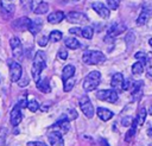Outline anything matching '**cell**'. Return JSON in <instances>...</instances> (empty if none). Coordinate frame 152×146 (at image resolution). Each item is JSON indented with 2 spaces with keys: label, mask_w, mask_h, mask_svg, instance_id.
Wrapping results in <instances>:
<instances>
[{
  "label": "cell",
  "mask_w": 152,
  "mask_h": 146,
  "mask_svg": "<svg viewBox=\"0 0 152 146\" xmlns=\"http://www.w3.org/2000/svg\"><path fill=\"white\" fill-rule=\"evenodd\" d=\"M45 65H46L45 53L43 51H37L34 55V58H33L32 68H31V75H32V78L34 82L40 80V74L45 69Z\"/></svg>",
  "instance_id": "1"
},
{
  "label": "cell",
  "mask_w": 152,
  "mask_h": 146,
  "mask_svg": "<svg viewBox=\"0 0 152 146\" xmlns=\"http://www.w3.org/2000/svg\"><path fill=\"white\" fill-rule=\"evenodd\" d=\"M82 61L87 64V65H95V64H101L106 61L104 55L101 51L97 50H88L83 53L82 56Z\"/></svg>",
  "instance_id": "2"
},
{
  "label": "cell",
  "mask_w": 152,
  "mask_h": 146,
  "mask_svg": "<svg viewBox=\"0 0 152 146\" xmlns=\"http://www.w3.org/2000/svg\"><path fill=\"white\" fill-rule=\"evenodd\" d=\"M100 81H101L100 71H90L83 80V89L86 91H93L95 90V88H97Z\"/></svg>",
  "instance_id": "3"
},
{
  "label": "cell",
  "mask_w": 152,
  "mask_h": 146,
  "mask_svg": "<svg viewBox=\"0 0 152 146\" xmlns=\"http://www.w3.org/2000/svg\"><path fill=\"white\" fill-rule=\"evenodd\" d=\"M78 103H80V108H81L82 113H83V114H84L87 118L91 119V118L94 116V113H95V110H94L93 103L90 102L89 97H88L87 95H83V96H81V99H80Z\"/></svg>",
  "instance_id": "4"
},
{
  "label": "cell",
  "mask_w": 152,
  "mask_h": 146,
  "mask_svg": "<svg viewBox=\"0 0 152 146\" xmlns=\"http://www.w3.org/2000/svg\"><path fill=\"white\" fill-rule=\"evenodd\" d=\"M96 97L101 101H106V102H109V103H115L119 99V95L114 89H104V90L97 91Z\"/></svg>",
  "instance_id": "5"
},
{
  "label": "cell",
  "mask_w": 152,
  "mask_h": 146,
  "mask_svg": "<svg viewBox=\"0 0 152 146\" xmlns=\"http://www.w3.org/2000/svg\"><path fill=\"white\" fill-rule=\"evenodd\" d=\"M10 65V78L12 82H18L21 78V74H23V68L19 63L14 62V61H10L8 62Z\"/></svg>",
  "instance_id": "6"
},
{
  "label": "cell",
  "mask_w": 152,
  "mask_h": 146,
  "mask_svg": "<svg viewBox=\"0 0 152 146\" xmlns=\"http://www.w3.org/2000/svg\"><path fill=\"white\" fill-rule=\"evenodd\" d=\"M64 18L71 24H86L89 20L88 17L81 12H69Z\"/></svg>",
  "instance_id": "7"
},
{
  "label": "cell",
  "mask_w": 152,
  "mask_h": 146,
  "mask_svg": "<svg viewBox=\"0 0 152 146\" xmlns=\"http://www.w3.org/2000/svg\"><path fill=\"white\" fill-rule=\"evenodd\" d=\"M21 104H20V102L19 103H17L13 108H12V110H11V114H10V120H11V123H12V126H18L20 122H21V119H23V114H21Z\"/></svg>",
  "instance_id": "8"
},
{
  "label": "cell",
  "mask_w": 152,
  "mask_h": 146,
  "mask_svg": "<svg viewBox=\"0 0 152 146\" xmlns=\"http://www.w3.org/2000/svg\"><path fill=\"white\" fill-rule=\"evenodd\" d=\"M69 122H70V121L68 120L66 116H62L59 120H57V121L50 127V129L56 128V131L61 132L62 134H65V133H68L69 129H70V125H69Z\"/></svg>",
  "instance_id": "9"
},
{
  "label": "cell",
  "mask_w": 152,
  "mask_h": 146,
  "mask_svg": "<svg viewBox=\"0 0 152 146\" xmlns=\"http://www.w3.org/2000/svg\"><path fill=\"white\" fill-rule=\"evenodd\" d=\"M10 45L12 49V53L15 58H21L23 56V45L18 37H12L10 39Z\"/></svg>",
  "instance_id": "10"
},
{
  "label": "cell",
  "mask_w": 152,
  "mask_h": 146,
  "mask_svg": "<svg viewBox=\"0 0 152 146\" xmlns=\"http://www.w3.org/2000/svg\"><path fill=\"white\" fill-rule=\"evenodd\" d=\"M48 139L51 146H64L63 134L58 131H51L48 133Z\"/></svg>",
  "instance_id": "11"
},
{
  "label": "cell",
  "mask_w": 152,
  "mask_h": 146,
  "mask_svg": "<svg viewBox=\"0 0 152 146\" xmlns=\"http://www.w3.org/2000/svg\"><path fill=\"white\" fill-rule=\"evenodd\" d=\"M93 9L103 19H108L109 18V8L107 6H104V4L100 2V1H95L91 4Z\"/></svg>",
  "instance_id": "12"
},
{
  "label": "cell",
  "mask_w": 152,
  "mask_h": 146,
  "mask_svg": "<svg viewBox=\"0 0 152 146\" xmlns=\"http://www.w3.org/2000/svg\"><path fill=\"white\" fill-rule=\"evenodd\" d=\"M124 75L120 74V72H116L113 75L112 77V81H110V85L112 88L118 93V91H121L122 90V84H124Z\"/></svg>",
  "instance_id": "13"
},
{
  "label": "cell",
  "mask_w": 152,
  "mask_h": 146,
  "mask_svg": "<svg viewBox=\"0 0 152 146\" xmlns=\"http://www.w3.org/2000/svg\"><path fill=\"white\" fill-rule=\"evenodd\" d=\"M126 30V26L124 25V24H113L108 30H107V36L108 37H116L118 34H120V33H122L124 31Z\"/></svg>",
  "instance_id": "14"
},
{
  "label": "cell",
  "mask_w": 152,
  "mask_h": 146,
  "mask_svg": "<svg viewBox=\"0 0 152 146\" xmlns=\"http://www.w3.org/2000/svg\"><path fill=\"white\" fill-rule=\"evenodd\" d=\"M30 23H31V19H30V18H27V17H21V18L17 19V20L13 23V27L17 28V30L23 31V30H26V28L28 27Z\"/></svg>",
  "instance_id": "15"
},
{
  "label": "cell",
  "mask_w": 152,
  "mask_h": 146,
  "mask_svg": "<svg viewBox=\"0 0 152 146\" xmlns=\"http://www.w3.org/2000/svg\"><path fill=\"white\" fill-rule=\"evenodd\" d=\"M42 25H43L42 19H40V18H37V19H34V20H31V23H30L27 30H28L33 36H36V34H38V32L42 30Z\"/></svg>",
  "instance_id": "16"
},
{
  "label": "cell",
  "mask_w": 152,
  "mask_h": 146,
  "mask_svg": "<svg viewBox=\"0 0 152 146\" xmlns=\"http://www.w3.org/2000/svg\"><path fill=\"white\" fill-rule=\"evenodd\" d=\"M96 114H97V116H99L102 121H108V120L112 119L113 115H114V113H113L112 110H109V109H107V108H103V107H99V108L96 109Z\"/></svg>",
  "instance_id": "17"
},
{
  "label": "cell",
  "mask_w": 152,
  "mask_h": 146,
  "mask_svg": "<svg viewBox=\"0 0 152 146\" xmlns=\"http://www.w3.org/2000/svg\"><path fill=\"white\" fill-rule=\"evenodd\" d=\"M64 13L62 11H55L48 15V21L50 24H58L64 19Z\"/></svg>",
  "instance_id": "18"
},
{
  "label": "cell",
  "mask_w": 152,
  "mask_h": 146,
  "mask_svg": "<svg viewBox=\"0 0 152 146\" xmlns=\"http://www.w3.org/2000/svg\"><path fill=\"white\" fill-rule=\"evenodd\" d=\"M1 12L6 18L11 17L14 12V5L7 2L6 0H1Z\"/></svg>",
  "instance_id": "19"
},
{
  "label": "cell",
  "mask_w": 152,
  "mask_h": 146,
  "mask_svg": "<svg viewBox=\"0 0 152 146\" xmlns=\"http://www.w3.org/2000/svg\"><path fill=\"white\" fill-rule=\"evenodd\" d=\"M142 81H137L134 83H132V97L134 100H138L141 95V90H142Z\"/></svg>",
  "instance_id": "20"
},
{
  "label": "cell",
  "mask_w": 152,
  "mask_h": 146,
  "mask_svg": "<svg viewBox=\"0 0 152 146\" xmlns=\"http://www.w3.org/2000/svg\"><path fill=\"white\" fill-rule=\"evenodd\" d=\"M150 15H151V9L147 8V7L142 8L141 13L139 14V17H138V19H137V24H138V25H144V24H146V21L148 20Z\"/></svg>",
  "instance_id": "21"
},
{
  "label": "cell",
  "mask_w": 152,
  "mask_h": 146,
  "mask_svg": "<svg viewBox=\"0 0 152 146\" xmlns=\"http://www.w3.org/2000/svg\"><path fill=\"white\" fill-rule=\"evenodd\" d=\"M74 75H75V66L72 64H68V65H65L63 68V71H62V78H63V81L72 77Z\"/></svg>",
  "instance_id": "22"
},
{
  "label": "cell",
  "mask_w": 152,
  "mask_h": 146,
  "mask_svg": "<svg viewBox=\"0 0 152 146\" xmlns=\"http://www.w3.org/2000/svg\"><path fill=\"white\" fill-rule=\"evenodd\" d=\"M36 84H37V88L40 91H43V93H50L51 91V88H50V84H49V80L48 78H44L42 81L38 80L36 82Z\"/></svg>",
  "instance_id": "23"
},
{
  "label": "cell",
  "mask_w": 152,
  "mask_h": 146,
  "mask_svg": "<svg viewBox=\"0 0 152 146\" xmlns=\"http://www.w3.org/2000/svg\"><path fill=\"white\" fill-rule=\"evenodd\" d=\"M64 45H65L66 47H69V49H72V50L81 47V43H80L76 38H74V37H69V38H66V39L64 40Z\"/></svg>",
  "instance_id": "24"
},
{
  "label": "cell",
  "mask_w": 152,
  "mask_h": 146,
  "mask_svg": "<svg viewBox=\"0 0 152 146\" xmlns=\"http://www.w3.org/2000/svg\"><path fill=\"white\" fill-rule=\"evenodd\" d=\"M48 11H49V4L45 2V1L39 2L37 5V7L33 9V12L36 14H45V13H48Z\"/></svg>",
  "instance_id": "25"
},
{
  "label": "cell",
  "mask_w": 152,
  "mask_h": 146,
  "mask_svg": "<svg viewBox=\"0 0 152 146\" xmlns=\"http://www.w3.org/2000/svg\"><path fill=\"white\" fill-rule=\"evenodd\" d=\"M144 70H145V64L144 63H141L139 61L135 62V63H133V65H132V72L134 75H140V74L144 72Z\"/></svg>",
  "instance_id": "26"
},
{
  "label": "cell",
  "mask_w": 152,
  "mask_h": 146,
  "mask_svg": "<svg viewBox=\"0 0 152 146\" xmlns=\"http://www.w3.org/2000/svg\"><path fill=\"white\" fill-rule=\"evenodd\" d=\"M94 34V30L91 26H84L81 28V36L86 39H91Z\"/></svg>",
  "instance_id": "27"
},
{
  "label": "cell",
  "mask_w": 152,
  "mask_h": 146,
  "mask_svg": "<svg viewBox=\"0 0 152 146\" xmlns=\"http://www.w3.org/2000/svg\"><path fill=\"white\" fill-rule=\"evenodd\" d=\"M146 115H147L146 109H145L144 107L140 108V109H139V113H138V116L135 118V121H137L138 126H141V125L144 123V121H145V119H146Z\"/></svg>",
  "instance_id": "28"
},
{
  "label": "cell",
  "mask_w": 152,
  "mask_h": 146,
  "mask_svg": "<svg viewBox=\"0 0 152 146\" xmlns=\"http://www.w3.org/2000/svg\"><path fill=\"white\" fill-rule=\"evenodd\" d=\"M133 125H132V128L126 133V137H125V139H126V141L128 142L134 135H135V132H137V127H138V123H137V121H135V119H133Z\"/></svg>",
  "instance_id": "29"
},
{
  "label": "cell",
  "mask_w": 152,
  "mask_h": 146,
  "mask_svg": "<svg viewBox=\"0 0 152 146\" xmlns=\"http://www.w3.org/2000/svg\"><path fill=\"white\" fill-rule=\"evenodd\" d=\"M63 82H64L63 90H64V91H70V90L74 88V85H75V83H76V80H75V77L72 76V77H70V78H68V80H65V81H63Z\"/></svg>",
  "instance_id": "30"
},
{
  "label": "cell",
  "mask_w": 152,
  "mask_h": 146,
  "mask_svg": "<svg viewBox=\"0 0 152 146\" xmlns=\"http://www.w3.org/2000/svg\"><path fill=\"white\" fill-rule=\"evenodd\" d=\"M61 39H62V32H61V31L53 30V31H51V33L49 34V40L52 42V43L59 42Z\"/></svg>",
  "instance_id": "31"
},
{
  "label": "cell",
  "mask_w": 152,
  "mask_h": 146,
  "mask_svg": "<svg viewBox=\"0 0 152 146\" xmlns=\"http://www.w3.org/2000/svg\"><path fill=\"white\" fill-rule=\"evenodd\" d=\"M26 107L28 108V110H31L32 113H34V112L38 110V108H39V103H38L36 100H32V101H28V102H27Z\"/></svg>",
  "instance_id": "32"
},
{
  "label": "cell",
  "mask_w": 152,
  "mask_h": 146,
  "mask_svg": "<svg viewBox=\"0 0 152 146\" xmlns=\"http://www.w3.org/2000/svg\"><path fill=\"white\" fill-rule=\"evenodd\" d=\"M65 116L68 118L69 121H74V120H76V119L78 118V113H77L76 109H69Z\"/></svg>",
  "instance_id": "33"
},
{
  "label": "cell",
  "mask_w": 152,
  "mask_h": 146,
  "mask_svg": "<svg viewBox=\"0 0 152 146\" xmlns=\"http://www.w3.org/2000/svg\"><path fill=\"white\" fill-rule=\"evenodd\" d=\"M109 9H116L120 5V0H106Z\"/></svg>",
  "instance_id": "34"
},
{
  "label": "cell",
  "mask_w": 152,
  "mask_h": 146,
  "mask_svg": "<svg viewBox=\"0 0 152 146\" xmlns=\"http://www.w3.org/2000/svg\"><path fill=\"white\" fill-rule=\"evenodd\" d=\"M134 57H135L139 62H141V63L145 64V61H146V53H145V52H142V51H138V52H135Z\"/></svg>",
  "instance_id": "35"
},
{
  "label": "cell",
  "mask_w": 152,
  "mask_h": 146,
  "mask_svg": "<svg viewBox=\"0 0 152 146\" xmlns=\"http://www.w3.org/2000/svg\"><path fill=\"white\" fill-rule=\"evenodd\" d=\"M20 2H21V6H23L26 11H31L33 0H20Z\"/></svg>",
  "instance_id": "36"
},
{
  "label": "cell",
  "mask_w": 152,
  "mask_h": 146,
  "mask_svg": "<svg viewBox=\"0 0 152 146\" xmlns=\"http://www.w3.org/2000/svg\"><path fill=\"white\" fill-rule=\"evenodd\" d=\"M48 42H49V37H46L45 34L38 37V39H37V43H38V45H40V46H45V45L48 44Z\"/></svg>",
  "instance_id": "37"
},
{
  "label": "cell",
  "mask_w": 152,
  "mask_h": 146,
  "mask_svg": "<svg viewBox=\"0 0 152 146\" xmlns=\"http://www.w3.org/2000/svg\"><path fill=\"white\" fill-rule=\"evenodd\" d=\"M57 56H58L61 59H66V58H68V56H69V53H68V51H66V49H65V47H62V49H59V50H58Z\"/></svg>",
  "instance_id": "38"
},
{
  "label": "cell",
  "mask_w": 152,
  "mask_h": 146,
  "mask_svg": "<svg viewBox=\"0 0 152 146\" xmlns=\"http://www.w3.org/2000/svg\"><path fill=\"white\" fill-rule=\"evenodd\" d=\"M132 121H133V118H132V116H126V118L122 119L121 125L125 126V127H127V126H129V125L132 123Z\"/></svg>",
  "instance_id": "39"
},
{
  "label": "cell",
  "mask_w": 152,
  "mask_h": 146,
  "mask_svg": "<svg viewBox=\"0 0 152 146\" xmlns=\"http://www.w3.org/2000/svg\"><path fill=\"white\" fill-rule=\"evenodd\" d=\"M27 146H48L45 142H43V141H28L27 144H26Z\"/></svg>",
  "instance_id": "40"
},
{
  "label": "cell",
  "mask_w": 152,
  "mask_h": 146,
  "mask_svg": "<svg viewBox=\"0 0 152 146\" xmlns=\"http://www.w3.org/2000/svg\"><path fill=\"white\" fill-rule=\"evenodd\" d=\"M70 33H76V34H81V28L80 27H72L69 30Z\"/></svg>",
  "instance_id": "41"
},
{
  "label": "cell",
  "mask_w": 152,
  "mask_h": 146,
  "mask_svg": "<svg viewBox=\"0 0 152 146\" xmlns=\"http://www.w3.org/2000/svg\"><path fill=\"white\" fill-rule=\"evenodd\" d=\"M100 144H101V146H109V145H108V142H107V140H106V139H103V138H101V139H100Z\"/></svg>",
  "instance_id": "42"
},
{
  "label": "cell",
  "mask_w": 152,
  "mask_h": 146,
  "mask_svg": "<svg viewBox=\"0 0 152 146\" xmlns=\"http://www.w3.org/2000/svg\"><path fill=\"white\" fill-rule=\"evenodd\" d=\"M74 1H78V0H74Z\"/></svg>",
  "instance_id": "43"
},
{
  "label": "cell",
  "mask_w": 152,
  "mask_h": 146,
  "mask_svg": "<svg viewBox=\"0 0 152 146\" xmlns=\"http://www.w3.org/2000/svg\"><path fill=\"white\" fill-rule=\"evenodd\" d=\"M0 81H1V77H0Z\"/></svg>",
  "instance_id": "44"
}]
</instances>
